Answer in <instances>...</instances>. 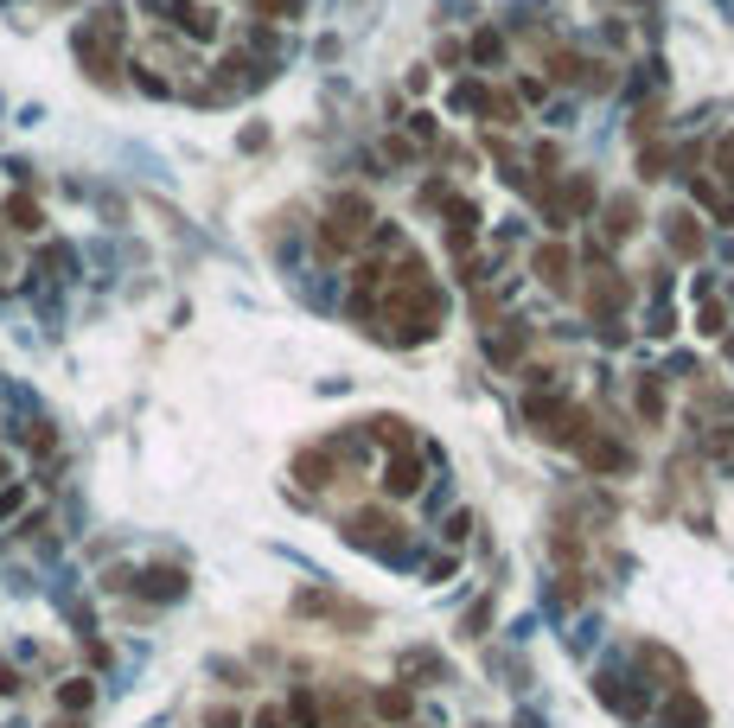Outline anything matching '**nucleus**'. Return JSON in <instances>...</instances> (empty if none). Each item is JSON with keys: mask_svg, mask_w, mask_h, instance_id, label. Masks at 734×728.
I'll return each mask as SVG.
<instances>
[{"mask_svg": "<svg viewBox=\"0 0 734 728\" xmlns=\"http://www.w3.org/2000/svg\"><path fill=\"white\" fill-rule=\"evenodd\" d=\"M524 422H530V434H543V441H556V448H575L581 434H587V415L575 403H562V396H530L524 403Z\"/></svg>", "mask_w": 734, "mask_h": 728, "instance_id": "1", "label": "nucleus"}, {"mask_svg": "<svg viewBox=\"0 0 734 728\" xmlns=\"http://www.w3.org/2000/svg\"><path fill=\"white\" fill-rule=\"evenodd\" d=\"M364 237H371V205L364 198H345V205L326 211V224H320V250L326 256H351Z\"/></svg>", "mask_w": 734, "mask_h": 728, "instance_id": "2", "label": "nucleus"}, {"mask_svg": "<svg viewBox=\"0 0 734 728\" xmlns=\"http://www.w3.org/2000/svg\"><path fill=\"white\" fill-rule=\"evenodd\" d=\"M351 537H358L364 550H390V556H403V550H409V524H403V518H390V512H377V505L351 518Z\"/></svg>", "mask_w": 734, "mask_h": 728, "instance_id": "3", "label": "nucleus"}, {"mask_svg": "<svg viewBox=\"0 0 734 728\" xmlns=\"http://www.w3.org/2000/svg\"><path fill=\"white\" fill-rule=\"evenodd\" d=\"M626 295H632V287H626V275L620 268H607V262H594V281H587V314H594V320H613L620 307H626Z\"/></svg>", "mask_w": 734, "mask_h": 728, "instance_id": "4", "label": "nucleus"}, {"mask_svg": "<svg viewBox=\"0 0 734 728\" xmlns=\"http://www.w3.org/2000/svg\"><path fill=\"white\" fill-rule=\"evenodd\" d=\"M575 454H581L587 467H594V473H632V454H626L620 441H607L601 428H594V434H581V441H575Z\"/></svg>", "mask_w": 734, "mask_h": 728, "instance_id": "5", "label": "nucleus"}, {"mask_svg": "<svg viewBox=\"0 0 734 728\" xmlns=\"http://www.w3.org/2000/svg\"><path fill=\"white\" fill-rule=\"evenodd\" d=\"M384 492H390V498H415V492H421V460H415V454L384 460Z\"/></svg>", "mask_w": 734, "mask_h": 728, "instance_id": "6", "label": "nucleus"}, {"mask_svg": "<svg viewBox=\"0 0 734 728\" xmlns=\"http://www.w3.org/2000/svg\"><path fill=\"white\" fill-rule=\"evenodd\" d=\"M665 224H671V250H677L684 262H690V256H702V224H696V211H671Z\"/></svg>", "mask_w": 734, "mask_h": 728, "instance_id": "7", "label": "nucleus"}, {"mask_svg": "<svg viewBox=\"0 0 734 728\" xmlns=\"http://www.w3.org/2000/svg\"><path fill=\"white\" fill-rule=\"evenodd\" d=\"M140 595H147V601H179V595H186V575H179V569H147V575H140Z\"/></svg>", "mask_w": 734, "mask_h": 728, "instance_id": "8", "label": "nucleus"}, {"mask_svg": "<svg viewBox=\"0 0 734 728\" xmlns=\"http://www.w3.org/2000/svg\"><path fill=\"white\" fill-rule=\"evenodd\" d=\"M294 479H301V486H326L332 479V448H307L301 460H294Z\"/></svg>", "mask_w": 734, "mask_h": 728, "instance_id": "9", "label": "nucleus"}, {"mask_svg": "<svg viewBox=\"0 0 734 728\" xmlns=\"http://www.w3.org/2000/svg\"><path fill=\"white\" fill-rule=\"evenodd\" d=\"M568 268H575V256H568L562 243H543V250H537V275H543L549 287H562V281H568Z\"/></svg>", "mask_w": 734, "mask_h": 728, "instance_id": "10", "label": "nucleus"}, {"mask_svg": "<svg viewBox=\"0 0 734 728\" xmlns=\"http://www.w3.org/2000/svg\"><path fill=\"white\" fill-rule=\"evenodd\" d=\"M709 715H702V703L690 696V690H671V709H665V728H702Z\"/></svg>", "mask_w": 734, "mask_h": 728, "instance_id": "11", "label": "nucleus"}, {"mask_svg": "<svg viewBox=\"0 0 734 728\" xmlns=\"http://www.w3.org/2000/svg\"><path fill=\"white\" fill-rule=\"evenodd\" d=\"M371 441H384L390 454H409V422L403 415H377L371 422Z\"/></svg>", "mask_w": 734, "mask_h": 728, "instance_id": "12", "label": "nucleus"}, {"mask_svg": "<svg viewBox=\"0 0 734 728\" xmlns=\"http://www.w3.org/2000/svg\"><path fill=\"white\" fill-rule=\"evenodd\" d=\"M281 709H287V722H294V728H320V696H313V690H294Z\"/></svg>", "mask_w": 734, "mask_h": 728, "instance_id": "13", "label": "nucleus"}, {"mask_svg": "<svg viewBox=\"0 0 734 728\" xmlns=\"http://www.w3.org/2000/svg\"><path fill=\"white\" fill-rule=\"evenodd\" d=\"M639 231V198H613L607 205V237H632Z\"/></svg>", "mask_w": 734, "mask_h": 728, "instance_id": "14", "label": "nucleus"}, {"mask_svg": "<svg viewBox=\"0 0 734 728\" xmlns=\"http://www.w3.org/2000/svg\"><path fill=\"white\" fill-rule=\"evenodd\" d=\"M587 205H594V179L575 173V179L562 186V217H575V211H587Z\"/></svg>", "mask_w": 734, "mask_h": 728, "instance_id": "15", "label": "nucleus"}, {"mask_svg": "<svg viewBox=\"0 0 734 728\" xmlns=\"http://www.w3.org/2000/svg\"><path fill=\"white\" fill-rule=\"evenodd\" d=\"M409 709H415V696H409L403 684H390V690H377V715H390V722H409Z\"/></svg>", "mask_w": 734, "mask_h": 728, "instance_id": "16", "label": "nucleus"}, {"mask_svg": "<svg viewBox=\"0 0 734 728\" xmlns=\"http://www.w3.org/2000/svg\"><path fill=\"white\" fill-rule=\"evenodd\" d=\"M639 415H645V422H651V428H657V422H665V390H657V384H651V378H645V384H639Z\"/></svg>", "mask_w": 734, "mask_h": 728, "instance_id": "17", "label": "nucleus"}, {"mask_svg": "<svg viewBox=\"0 0 734 728\" xmlns=\"http://www.w3.org/2000/svg\"><path fill=\"white\" fill-rule=\"evenodd\" d=\"M90 696H96V690H90V678H70V684L58 690V703H64V709H90Z\"/></svg>", "mask_w": 734, "mask_h": 728, "instance_id": "18", "label": "nucleus"}, {"mask_svg": "<svg viewBox=\"0 0 734 728\" xmlns=\"http://www.w3.org/2000/svg\"><path fill=\"white\" fill-rule=\"evenodd\" d=\"M7 217H14V231H39V205H32V198H14Z\"/></svg>", "mask_w": 734, "mask_h": 728, "instance_id": "19", "label": "nucleus"}, {"mask_svg": "<svg viewBox=\"0 0 734 728\" xmlns=\"http://www.w3.org/2000/svg\"><path fill=\"white\" fill-rule=\"evenodd\" d=\"M715 173H721V179H734V134H721V141H715Z\"/></svg>", "mask_w": 734, "mask_h": 728, "instance_id": "20", "label": "nucleus"}, {"mask_svg": "<svg viewBox=\"0 0 734 728\" xmlns=\"http://www.w3.org/2000/svg\"><path fill=\"white\" fill-rule=\"evenodd\" d=\"M256 728H294V722H287L281 703H268V709H256Z\"/></svg>", "mask_w": 734, "mask_h": 728, "instance_id": "21", "label": "nucleus"}, {"mask_svg": "<svg viewBox=\"0 0 734 728\" xmlns=\"http://www.w3.org/2000/svg\"><path fill=\"white\" fill-rule=\"evenodd\" d=\"M204 728H243L237 709H204Z\"/></svg>", "mask_w": 734, "mask_h": 728, "instance_id": "22", "label": "nucleus"}, {"mask_svg": "<svg viewBox=\"0 0 734 728\" xmlns=\"http://www.w3.org/2000/svg\"><path fill=\"white\" fill-rule=\"evenodd\" d=\"M498 51H504V45H498V32H479V39H473V58H485V64H492Z\"/></svg>", "mask_w": 734, "mask_h": 728, "instance_id": "23", "label": "nucleus"}, {"mask_svg": "<svg viewBox=\"0 0 734 728\" xmlns=\"http://www.w3.org/2000/svg\"><path fill=\"white\" fill-rule=\"evenodd\" d=\"M665 160H671V154H665V148H651V154H645V160H639V173H645V179H657V173H665Z\"/></svg>", "mask_w": 734, "mask_h": 728, "instance_id": "24", "label": "nucleus"}, {"mask_svg": "<svg viewBox=\"0 0 734 728\" xmlns=\"http://www.w3.org/2000/svg\"><path fill=\"white\" fill-rule=\"evenodd\" d=\"M721 326H728V314H721V301H709L702 307V332H721Z\"/></svg>", "mask_w": 734, "mask_h": 728, "instance_id": "25", "label": "nucleus"}, {"mask_svg": "<svg viewBox=\"0 0 734 728\" xmlns=\"http://www.w3.org/2000/svg\"><path fill=\"white\" fill-rule=\"evenodd\" d=\"M485 620H492V601H479V607L467 614V639H479V626H485Z\"/></svg>", "mask_w": 734, "mask_h": 728, "instance_id": "26", "label": "nucleus"}, {"mask_svg": "<svg viewBox=\"0 0 734 728\" xmlns=\"http://www.w3.org/2000/svg\"><path fill=\"white\" fill-rule=\"evenodd\" d=\"M467 531H473V512H454V518H448V537H454V543H460V537H467Z\"/></svg>", "mask_w": 734, "mask_h": 728, "instance_id": "27", "label": "nucleus"}, {"mask_svg": "<svg viewBox=\"0 0 734 728\" xmlns=\"http://www.w3.org/2000/svg\"><path fill=\"white\" fill-rule=\"evenodd\" d=\"M301 0H262V14H294Z\"/></svg>", "mask_w": 734, "mask_h": 728, "instance_id": "28", "label": "nucleus"}, {"mask_svg": "<svg viewBox=\"0 0 734 728\" xmlns=\"http://www.w3.org/2000/svg\"><path fill=\"white\" fill-rule=\"evenodd\" d=\"M0 467H7V460H0Z\"/></svg>", "mask_w": 734, "mask_h": 728, "instance_id": "29", "label": "nucleus"}]
</instances>
